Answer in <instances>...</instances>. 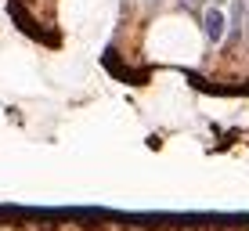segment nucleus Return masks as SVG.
Listing matches in <instances>:
<instances>
[{"instance_id": "4", "label": "nucleus", "mask_w": 249, "mask_h": 231, "mask_svg": "<svg viewBox=\"0 0 249 231\" xmlns=\"http://www.w3.org/2000/svg\"><path fill=\"white\" fill-rule=\"evenodd\" d=\"M246 29H249V0H246Z\"/></svg>"}, {"instance_id": "3", "label": "nucleus", "mask_w": 249, "mask_h": 231, "mask_svg": "<svg viewBox=\"0 0 249 231\" xmlns=\"http://www.w3.org/2000/svg\"><path fill=\"white\" fill-rule=\"evenodd\" d=\"M177 4H181L184 11H202V4H206V0H177Z\"/></svg>"}, {"instance_id": "1", "label": "nucleus", "mask_w": 249, "mask_h": 231, "mask_svg": "<svg viewBox=\"0 0 249 231\" xmlns=\"http://www.w3.org/2000/svg\"><path fill=\"white\" fill-rule=\"evenodd\" d=\"M202 33H206V40H210V44H220V40H224V33H228V18L220 15V7H217V4L202 11Z\"/></svg>"}, {"instance_id": "2", "label": "nucleus", "mask_w": 249, "mask_h": 231, "mask_svg": "<svg viewBox=\"0 0 249 231\" xmlns=\"http://www.w3.org/2000/svg\"><path fill=\"white\" fill-rule=\"evenodd\" d=\"M242 25H246V0H235V4H231V22H228V33L235 36V33L242 29Z\"/></svg>"}, {"instance_id": "5", "label": "nucleus", "mask_w": 249, "mask_h": 231, "mask_svg": "<svg viewBox=\"0 0 249 231\" xmlns=\"http://www.w3.org/2000/svg\"><path fill=\"white\" fill-rule=\"evenodd\" d=\"M213 4H224V0H213Z\"/></svg>"}]
</instances>
